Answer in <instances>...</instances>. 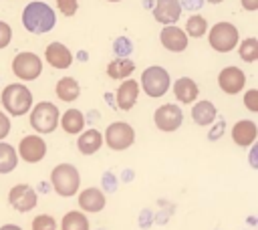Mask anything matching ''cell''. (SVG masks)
<instances>
[{"label":"cell","mask_w":258,"mask_h":230,"mask_svg":"<svg viewBox=\"0 0 258 230\" xmlns=\"http://www.w3.org/2000/svg\"><path fill=\"white\" fill-rule=\"evenodd\" d=\"M54 95L64 103H73L81 97V83L75 77H60L54 85Z\"/></svg>","instance_id":"cell-23"},{"label":"cell","mask_w":258,"mask_h":230,"mask_svg":"<svg viewBox=\"0 0 258 230\" xmlns=\"http://www.w3.org/2000/svg\"><path fill=\"white\" fill-rule=\"evenodd\" d=\"M139 89L151 97V99H161L169 89H171V75L165 67L161 65H151L145 67V71L139 77Z\"/></svg>","instance_id":"cell-5"},{"label":"cell","mask_w":258,"mask_h":230,"mask_svg":"<svg viewBox=\"0 0 258 230\" xmlns=\"http://www.w3.org/2000/svg\"><path fill=\"white\" fill-rule=\"evenodd\" d=\"M18 153L16 147L8 141H0V176L12 174L18 167Z\"/></svg>","instance_id":"cell-25"},{"label":"cell","mask_w":258,"mask_h":230,"mask_svg":"<svg viewBox=\"0 0 258 230\" xmlns=\"http://www.w3.org/2000/svg\"><path fill=\"white\" fill-rule=\"evenodd\" d=\"M20 20L26 32L40 36V34L50 32L56 26V10L48 2L32 0L22 8Z\"/></svg>","instance_id":"cell-1"},{"label":"cell","mask_w":258,"mask_h":230,"mask_svg":"<svg viewBox=\"0 0 258 230\" xmlns=\"http://www.w3.org/2000/svg\"><path fill=\"white\" fill-rule=\"evenodd\" d=\"M10 131H12V121H10V117L0 109V141H4V139L10 135Z\"/></svg>","instance_id":"cell-36"},{"label":"cell","mask_w":258,"mask_h":230,"mask_svg":"<svg viewBox=\"0 0 258 230\" xmlns=\"http://www.w3.org/2000/svg\"><path fill=\"white\" fill-rule=\"evenodd\" d=\"M139 222H141V226H145V228H147V224L151 222V212H149V210H143V212H141Z\"/></svg>","instance_id":"cell-40"},{"label":"cell","mask_w":258,"mask_h":230,"mask_svg":"<svg viewBox=\"0 0 258 230\" xmlns=\"http://www.w3.org/2000/svg\"><path fill=\"white\" fill-rule=\"evenodd\" d=\"M12 26L6 22V20H0V50L6 48L10 42H12Z\"/></svg>","instance_id":"cell-35"},{"label":"cell","mask_w":258,"mask_h":230,"mask_svg":"<svg viewBox=\"0 0 258 230\" xmlns=\"http://www.w3.org/2000/svg\"><path fill=\"white\" fill-rule=\"evenodd\" d=\"M153 125L161 133H173L183 125V111L177 103H163L153 111Z\"/></svg>","instance_id":"cell-9"},{"label":"cell","mask_w":258,"mask_h":230,"mask_svg":"<svg viewBox=\"0 0 258 230\" xmlns=\"http://www.w3.org/2000/svg\"><path fill=\"white\" fill-rule=\"evenodd\" d=\"M0 230H22V228H20L18 224H2Z\"/></svg>","instance_id":"cell-43"},{"label":"cell","mask_w":258,"mask_h":230,"mask_svg":"<svg viewBox=\"0 0 258 230\" xmlns=\"http://www.w3.org/2000/svg\"><path fill=\"white\" fill-rule=\"evenodd\" d=\"M139 83L135 79H123V83L117 87L115 91V107L119 111H131L135 105H137V99H139Z\"/></svg>","instance_id":"cell-17"},{"label":"cell","mask_w":258,"mask_h":230,"mask_svg":"<svg viewBox=\"0 0 258 230\" xmlns=\"http://www.w3.org/2000/svg\"><path fill=\"white\" fill-rule=\"evenodd\" d=\"M77 202H79L81 212L97 214V212H103V208L107 206V194L97 186H89V188L77 192Z\"/></svg>","instance_id":"cell-13"},{"label":"cell","mask_w":258,"mask_h":230,"mask_svg":"<svg viewBox=\"0 0 258 230\" xmlns=\"http://www.w3.org/2000/svg\"><path fill=\"white\" fill-rule=\"evenodd\" d=\"M77 59H79V61H87V59H89V54H87L85 50H81V52L77 54Z\"/></svg>","instance_id":"cell-45"},{"label":"cell","mask_w":258,"mask_h":230,"mask_svg":"<svg viewBox=\"0 0 258 230\" xmlns=\"http://www.w3.org/2000/svg\"><path fill=\"white\" fill-rule=\"evenodd\" d=\"M58 119H60V111L52 101H38L28 111V123L32 131L38 135H48L56 131Z\"/></svg>","instance_id":"cell-4"},{"label":"cell","mask_w":258,"mask_h":230,"mask_svg":"<svg viewBox=\"0 0 258 230\" xmlns=\"http://www.w3.org/2000/svg\"><path fill=\"white\" fill-rule=\"evenodd\" d=\"M240 4L246 12H256L258 10V0H240Z\"/></svg>","instance_id":"cell-39"},{"label":"cell","mask_w":258,"mask_h":230,"mask_svg":"<svg viewBox=\"0 0 258 230\" xmlns=\"http://www.w3.org/2000/svg\"><path fill=\"white\" fill-rule=\"evenodd\" d=\"M250 155H248V161H250V167L252 169H258V145H250Z\"/></svg>","instance_id":"cell-37"},{"label":"cell","mask_w":258,"mask_h":230,"mask_svg":"<svg viewBox=\"0 0 258 230\" xmlns=\"http://www.w3.org/2000/svg\"><path fill=\"white\" fill-rule=\"evenodd\" d=\"M135 71V63L131 59H113L107 63V77L113 79V81H123V79H129Z\"/></svg>","instance_id":"cell-24"},{"label":"cell","mask_w":258,"mask_h":230,"mask_svg":"<svg viewBox=\"0 0 258 230\" xmlns=\"http://www.w3.org/2000/svg\"><path fill=\"white\" fill-rule=\"evenodd\" d=\"M44 61H46L52 69L64 71V69H69V67L73 65L75 54H73V50H71L64 42L54 40V42H48V44L44 46Z\"/></svg>","instance_id":"cell-14"},{"label":"cell","mask_w":258,"mask_h":230,"mask_svg":"<svg viewBox=\"0 0 258 230\" xmlns=\"http://www.w3.org/2000/svg\"><path fill=\"white\" fill-rule=\"evenodd\" d=\"M32 230H58V224L54 220V216L50 214H38L32 218Z\"/></svg>","instance_id":"cell-30"},{"label":"cell","mask_w":258,"mask_h":230,"mask_svg":"<svg viewBox=\"0 0 258 230\" xmlns=\"http://www.w3.org/2000/svg\"><path fill=\"white\" fill-rule=\"evenodd\" d=\"M206 2H210V4H220V2H224V0H206Z\"/></svg>","instance_id":"cell-46"},{"label":"cell","mask_w":258,"mask_h":230,"mask_svg":"<svg viewBox=\"0 0 258 230\" xmlns=\"http://www.w3.org/2000/svg\"><path fill=\"white\" fill-rule=\"evenodd\" d=\"M135 127L127 121H113L103 131V143L111 151H125L135 143Z\"/></svg>","instance_id":"cell-8"},{"label":"cell","mask_w":258,"mask_h":230,"mask_svg":"<svg viewBox=\"0 0 258 230\" xmlns=\"http://www.w3.org/2000/svg\"><path fill=\"white\" fill-rule=\"evenodd\" d=\"M230 137H232V141L238 147L248 149L258 139V125H256V121H252V119H240V121H236L232 125V129H230Z\"/></svg>","instance_id":"cell-16"},{"label":"cell","mask_w":258,"mask_h":230,"mask_svg":"<svg viewBox=\"0 0 258 230\" xmlns=\"http://www.w3.org/2000/svg\"><path fill=\"white\" fill-rule=\"evenodd\" d=\"M107 2H121V0H107Z\"/></svg>","instance_id":"cell-47"},{"label":"cell","mask_w":258,"mask_h":230,"mask_svg":"<svg viewBox=\"0 0 258 230\" xmlns=\"http://www.w3.org/2000/svg\"><path fill=\"white\" fill-rule=\"evenodd\" d=\"M159 42L169 52H183L187 48V44H189V38L183 32V28H179L177 24H169V26H163L161 28Z\"/></svg>","instance_id":"cell-18"},{"label":"cell","mask_w":258,"mask_h":230,"mask_svg":"<svg viewBox=\"0 0 258 230\" xmlns=\"http://www.w3.org/2000/svg\"><path fill=\"white\" fill-rule=\"evenodd\" d=\"M58 125L62 127L64 133H69V135H79V133L85 129V125H87V117H85V113H83L81 109L71 107V109H67L64 113H60Z\"/></svg>","instance_id":"cell-22"},{"label":"cell","mask_w":258,"mask_h":230,"mask_svg":"<svg viewBox=\"0 0 258 230\" xmlns=\"http://www.w3.org/2000/svg\"><path fill=\"white\" fill-rule=\"evenodd\" d=\"M46 151H48V145H46L44 137L38 135V133L24 135L18 141V147H16L18 159H22L26 163H38V161H42L46 157Z\"/></svg>","instance_id":"cell-10"},{"label":"cell","mask_w":258,"mask_h":230,"mask_svg":"<svg viewBox=\"0 0 258 230\" xmlns=\"http://www.w3.org/2000/svg\"><path fill=\"white\" fill-rule=\"evenodd\" d=\"M10 71L22 83L36 81L42 75V59L32 50H20L12 56Z\"/></svg>","instance_id":"cell-7"},{"label":"cell","mask_w":258,"mask_h":230,"mask_svg":"<svg viewBox=\"0 0 258 230\" xmlns=\"http://www.w3.org/2000/svg\"><path fill=\"white\" fill-rule=\"evenodd\" d=\"M105 99H107V103H109L111 107H115V97H113L111 93H105Z\"/></svg>","instance_id":"cell-44"},{"label":"cell","mask_w":258,"mask_h":230,"mask_svg":"<svg viewBox=\"0 0 258 230\" xmlns=\"http://www.w3.org/2000/svg\"><path fill=\"white\" fill-rule=\"evenodd\" d=\"M56 10L62 16H75L79 10V0H56Z\"/></svg>","instance_id":"cell-33"},{"label":"cell","mask_w":258,"mask_h":230,"mask_svg":"<svg viewBox=\"0 0 258 230\" xmlns=\"http://www.w3.org/2000/svg\"><path fill=\"white\" fill-rule=\"evenodd\" d=\"M58 230H91V224H89V218H87L85 212H81V210H69L62 216Z\"/></svg>","instance_id":"cell-26"},{"label":"cell","mask_w":258,"mask_h":230,"mask_svg":"<svg viewBox=\"0 0 258 230\" xmlns=\"http://www.w3.org/2000/svg\"><path fill=\"white\" fill-rule=\"evenodd\" d=\"M8 204L20 214L32 212L38 204V192L30 184H16L8 190Z\"/></svg>","instance_id":"cell-11"},{"label":"cell","mask_w":258,"mask_h":230,"mask_svg":"<svg viewBox=\"0 0 258 230\" xmlns=\"http://www.w3.org/2000/svg\"><path fill=\"white\" fill-rule=\"evenodd\" d=\"M133 176H135L133 169H125L123 171V182H133Z\"/></svg>","instance_id":"cell-42"},{"label":"cell","mask_w":258,"mask_h":230,"mask_svg":"<svg viewBox=\"0 0 258 230\" xmlns=\"http://www.w3.org/2000/svg\"><path fill=\"white\" fill-rule=\"evenodd\" d=\"M191 121L200 127H210L220 115H218V107L210 101V99H198L191 103Z\"/></svg>","instance_id":"cell-20"},{"label":"cell","mask_w":258,"mask_h":230,"mask_svg":"<svg viewBox=\"0 0 258 230\" xmlns=\"http://www.w3.org/2000/svg\"><path fill=\"white\" fill-rule=\"evenodd\" d=\"M34 190H36V192H50V184H48V182H40Z\"/></svg>","instance_id":"cell-41"},{"label":"cell","mask_w":258,"mask_h":230,"mask_svg":"<svg viewBox=\"0 0 258 230\" xmlns=\"http://www.w3.org/2000/svg\"><path fill=\"white\" fill-rule=\"evenodd\" d=\"M117 186H119V178L111 169H107L101 178V190L105 194H113V192H117Z\"/></svg>","instance_id":"cell-31"},{"label":"cell","mask_w":258,"mask_h":230,"mask_svg":"<svg viewBox=\"0 0 258 230\" xmlns=\"http://www.w3.org/2000/svg\"><path fill=\"white\" fill-rule=\"evenodd\" d=\"M103 147V131L89 127L77 135V151L81 155H95Z\"/></svg>","instance_id":"cell-21"},{"label":"cell","mask_w":258,"mask_h":230,"mask_svg":"<svg viewBox=\"0 0 258 230\" xmlns=\"http://www.w3.org/2000/svg\"><path fill=\"white\" fill-rule=\"evenodd\" d=\"M183 8L179 0H155L151 6V14L155 18V22H159L161 26H169V24H177L179 16H181Z\"/></svg>","instance_id":"cell-15"},{"label":"cell","mask_w":258,"mask_h":230,"mask_svg":"<svg viewBox=\"0 0 258 230\" xmlns=\"http://www.w3.org/2000/svg\"><path fill=\"white\" fill-rule=\"evenodd\" d=\"M113 54L115 59H129L131 52H133V40L125 34H119L115 40H113Z\"/></svg>","instance_id":"cell-29"},{"label":"cell","mask_w":258,"mask_h":230,"mask_svg":"<svg viewBox=\"0 0 258 230\" xmlns=\"http://www.w3.org/2000/svg\"><path fill=\"white\" fill-rule=\"evenodd\" d=\"M181 2V8H187V10H200L204 6L202 0H179Z\"/></svg>","instance_id":"cell-38"},{"label":"cell","mask_w":258,"mask_h":230,"mask_svg":"<svg viewBox=\"0 0 258 230\" xmlns=\"http://www.w3.org/2000/svg\"><path fill=\"white\" fill-rule=\"evenodd\" d=\"M224 131H226V121L224 119H216L212 125H210V131H208V139L210 141H218L222 135H224Z\"/></svg>","instance_id":"cell-34"},{"label":"cell","mask_w":258,"mask_h":230,"mask_svg":"<svg viewBox=\"0 0 258 230\" xmlns=\"http://www.w3.org/2000/svg\"><path fill=\"white\" fill-rule=\"evenodd\" d=\"M238 50V56L242 59V63H256L258 61V38L256 36H248V38H242L236 46Z\"/></svg>","instance_id":"cell-27"},{"label":"cell","mask_w":258,"mask_h":230,"mask_svg":"<svg viewBox=\"0 0 258 230\" xmlns=\"http://www.w3.org/2000/svg\"><path fill=\"white\" fill-rule=\"evenodd\" d=\"M218 87L226 95H238L246 87V73L240 67L228 65L218 73Z\"/></svg>","instance_id":"cell-12"},{"label":"cell","mask_w":258,"mask_h":230,"mask_svg":"<svg viewBox=\"0 0 258 230\" xmlns=\"http://www.w3.org/2000/svg\"><path fill=\"white\" fill-rule=\"evenodd\" d=\"M48 184L56 196L73 198V196H77V192L81 188V171L73 163H56L50 169Z\"/></svg>","instance_id":"cell-3"},{"label":"cell","mask_w":258,"mask_h":230,"mask_svg":"<svg viewBox=\"0 0 258 230\" xmlns=\"http://www.w3.org/2000/svg\"><path fill=\"white\" fill-rule=\"evenodd\" d=\"M0 103L8 117H22L28 115L30 107L34 105V97L24 83H8L0 93Z\"/></svg>","instance_id":"cell-2"},{"label":"cell","mask_w":258,"mask_h":230,"mask_svg":"<svg viewBox=\"0 0 258 230\" xmlns=\"http://www.w3.org/2000/svg\"><path fill=\"white\" fill-rule=\"evenodd\" d=\"M171 91L179 105H191L200 97V85L191 77H177L171 81Z\"/></svg>","instance_id":"cell-19"},{"label":"cell","mask_w":258,"mask_h":230,"mask_svg":"<svg viewBox=\"0 0 258 230\" xmlns=\"http://www.w3.org/2000/svg\"><path fill=\"white\" fill-rule=\"evenodd\" d=\"M208 36V44L212 50L220 52V54H226L230 50H234L240 42V30L234 22H228V20H220L216 24L210 26V32H206Z\"/></svg>","instance_id":"cell-6"},{"label":"cell","mask_w":258,"mask_h":230,"mask_svg":"<svg viewBox=\"0 0 258 230\" xmlns=\"http://www.w3.org/2000/svg\"><path fill=\"white\" fill-rule=\"evenodd\" d=\"M242 103L250 113H258V89H246L242 95Z\"/></svg>","instance_id":"cell-32"},{"label":"cell","mask_w":258,"mask_h":230,"mask_svg":"<svg viewBox=\"0 0 258 230\" xmlns=\"http://www.w3.org/2000/svg\"><path fill=\"white\" fill-rule=\"evenodd\" d=\"M183 32L187 34V38H202L208 32V20L202 14H189V18L185 20V28Z\"/></svg>","instance_id":"cell-28"}]
</instances>
